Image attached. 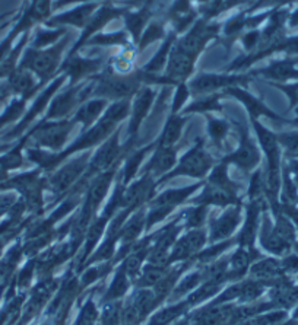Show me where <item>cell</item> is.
<instances>
[{"label": "cell", "mask_w": 298, "mask_h": 325, "mask_svg": "<svg viewBox=\"0 0 298 325\" xmlns=\"http://www.w3.org/2000/svg\"><path fill=\"white\" fill-rule=\"evenodd\" d=\"M237 77H225V76H213V75H206V76L198 77L195 82H192V91L195 94H209L212 91L218 87L231 85Z\"/></svg>", "instance_id": "7c38bea8"}, {"label": "cell", "mask_w": 298, "mask_h": 325, "mask_svg": "<svg viewBox=\"0 0 298 325\" xmlns=\"http://www.w3.org/2000/svg\"><path fill=\"white\" fill-rule=\"evenodd\" d=\"M99 66L98 60H80L77 58L75 62H72L69 66V73L72 75L73 79L80 77L84 73H89L94 72Z\"/></svg>", "instance_id": "7402d4cb"}, {"label": "cell", "mask_w": 298, "mask_h": 325, "mask_svg": "<svg viewBox=\"0 0 298 325\" xmlns=\"http://www.w3.org/2000/svg\"><path fill=\"white\" fill-rule=\"evenodd\" d=\"M144 156H145V151H142V152L133 155L132 158L127 161V163H126V168H124V173H123V183H124V184H126V183H129V181L132 180L133 175L136 173L138 168H139V163L142 162Z\"/></svg>", "instance_id": "603a6c76"}, {"label": "cell", "mask_w": 298, "mask_h": 325, "mask_svg": "<svg viewBox=\"0 0 298 325\" xmlns=\"http://www.w3.org/2000/svg\"><path fill=\"white\" fill-rule=\"evenodd\" d=\"M161 37H162V28H161L159 25H151V26H149V29H148L146 34L144 35V40H142L141 45L145 47L146 44L152 43V41L158 40V38H161Z\"/></svg>", "instance_id": "4316f807"}, {"label": "cell", "mask_w": 298, "mask_h": 325, "mask_svg": "<svg viewBox=\"0 0 298 325\" xmlns=\"http://www.w3.org/2000/svg\"><path fill=\"white\" fill-rule=\"evenodd\" d=\"M240 222V212L237 209L227 210L218 220L212 222L210 225V233H212V241H220V239L227 238L230 233L234 232Z\"/></svg>", "instance_id": "8992f818"}, {"label": "cell", "mask_w": 298, "mask_h": 325, "mask_svg": "<svg viewBox=\"0 0 298 325\" xmlns=\"http://www.w3.org/2000/svg\"><path fill=\"white\" fill-rule=\"evenodd\" d=\"M152 99H154V92H152V91H149V89L142 91V92L138 95L136 101H134L132 121H130V126H129L130 133H134L136 129L139 127L141 121L145 119V115H146L148 109H149L151 104H152Z\"/></svg>", "instance_id": "4fadbf2b"}, {"label": "cell", "mask_w": 298, "mask_h": 325, "mask_svg": "<svg viewBox=\"0 0 298 325\" xmlns=\"http://www.w3.org/2000/svg\"><path fill=\"white\" fill-rule=\"evenodd\" d=\"M278 273H279V265L272 260L260 261V262L254 264L253 269H252V274L256 279H259V282L263 280V279L275 277V276H278Z\"/></svg>", "instance_id": "ffe728a7"}, {"label": "cell", "mask_w": 298, "mask_h": 325, "mask_svg": "<svg viewBox=\"0 0 298 325\" xmlns=\"http://www.w3.org/2000/svg\"><path fill=\"white\" fill-rule=\"evenodd\" d=\"M208 130H209V136L215 141H221L227 131H228V126L221 121V120H209V126H208Z\"/></svg>", "instance_id": "cb8c5ba5"}, {"label": "cell", "mask_w": 298, "mask_h": 325, "mask_svg": "<svg viewBox=\"0 0 298 325\" xmlns=\"http://www.w3.org/2000/svg\"><path fill=\"white\" fill-rule=\"evenodd\" d=\"M119 153H120L119 140H117V136H114V137L107 141V143L99 149L98 153L95 155L94 161L91 163V171H89V173L98 172V171H102V169H107L111 163L116 161V158L119 156Z\"/></svg>", "instance_id": "52a82bcc"}, {"label": "cell", "mask_w": 298, "mask_h": 325, "mask_svg": "<svg viewBox=\"0 0 298 325\" xmlns=\"http://www.w3.org/2000/svg\"><path fill=\"white\" fill-rule=\"evenodd\" d=\"M72 124L70 123H57L45 127L37 134V139L41 144L48 146L51 149H59L65 141H66L67 134L70 131Z\"/></svg>", "instance_id": "5b68a950"}, {"label": "cell", "mask_w": 298, "mask_h": 325, "mask_svg": "<svg viewBox=\"0 0 298 325\" xmlns=\"http://www.w3.org/2000/svg\"><path fill=\"white\" fill-rule=\"evenodd\" d=\"M122 40H123L122 34H116V35H102V37H97L92 43H98V44H102V45H107V44L120 43Z\"/></svg>", "instance_id": "f546056e"}, {"label": "cell", "mask_w": 298, "mask_h": 325, "mask_svg": "<svg viewBox=\"0 0 298 325\" xmlns=\"http://www.w3.org/2000/svg\"><path fill=\"white\" fill-rule=\"evenodd\" d=\"M193 69V58L192 55L186 54L184 51H181L180 48L174 51V54L171 55L170 65H168V76L174 77V79H181L190 75Z\"/></svg>", "instance_id": "8fae6325"}, {"label": "cell", "mask_w": 298, "mask_h": 325, "mask_svg": "<svg viewBox=\"0 0 298 325\" xmlns=\"http://www.w3.org/2000/svg\"><path fill=\"white\" fill-rule=\"evenodd\" d=\"M183 124H184V120L176 117V115H173L168 120L166 129L162 131V136L159 139V147H173V144L177 143V140L181 136Z\"/></svg>", "instance_id": "9a60e30c"}, {"label": "cell", "mask_w": 298, "mask_h": 325, "mask_svg": "<svg viewBox=\"0 0 298 325\" xmlns=\"http://www.w3.org/2000/svg\"><path fill=\"white\" fill-rule=\"evenodd\" d=\"M177 153L171 147H159L152 156L151 162L148 165V172L151 176H161L162 173L170 171L176 163Z\"/></svg>", "instance_id": "ba28073f"}, {"label": "cell", "mask_w": 298, "mask_h": 325, "mask_svg": "<svg viewBox=\"0 0 298 325\" xmlns=\"http://www.w3.org/2000/svg\"><path fill=\"white\" fill-rule=\"evenodd\" d=\"M145 19H146L145 15H133V16H130L129 21H127L129 29H130L134 35H138V34L141 33V28H142V25L145 23Z\"/></svg>", "instance_id": "83f0119b"}, {"label": "cell", "mask_w": 298, "mask_h": 325, "mask_svg": "<svg viewBox=\"0 0 298 325\" xmlns=\"http://www.w3.org/2000/svg\"><path fill=\"white\" fill-rule=\"evenodd\" d=\"M57 37H59V34L57 33H50L44 34V35H40L38 40H37V43H35V45H45V44L53 43L55 40H57Z\"/></svg>", "instance_id": "1f68e13d"}, {"label": "cell", "mask_w": 298, "mask_h": 325, "mask_svg": "<svg viewBox=\"0 0 298 325\" xmlns=\"http://www.w3.org/2000/svg\"><path fill=\"white\" fill-rule=\"evenodd\" d=\"M225 162H234L240 165L244 169H250L259 162V152L253 144V141L246 136L241 140L240 149L235 153H232L231 156H228Z\"/></svg>", "instance_id": "9c48e42d"}, {"label": "cell", "mask_w": 298, "mask_h": 325, "mask_svg": "<svg viewBox=\"0 0 298 325\" xmlns=\"http://www.w3.org/2000/svg\"><path fill=\"white\" fill-rule=\"evenodd\" d=\"M144 213L141 212L139 215H134V216L124 225V228L120 229V232H119V237L122 238L123 244H124V245H132L133 242L138 239V237L141 235V232H142V229H144Z\"/></svg>", "instance_id": "2e32d148"}, {"label": "cell", "mask_w": 298, "mask_h": 325, "mask_svg": "<svg viewBox=\"0 0 298 325\" xmlns=\"http://www.w3.org/2000/svg\"><path fill=\"white\" fill-rule=\"evenodd\" d=\"M63 45L65 43H62L60 45H57V48H51L45 53H41L38 54L33 62H31V67H33L35 72H38L40 75H48L51 73L56 69V66L59 63V58H60V53L63 50Z\"/></svg>", "instance_id": "30bf717a"}, {"label": "cell", "mask_w": 298, "mask_h": 325, "mask_svg": "<svg viewBox=\"0 0 298 325\" xmlns=\"http://www.w3.org/2000/svg\"><path fill=\"white\" fill-rule=\"evenodd\" d=\"M170 44H171V40H168L166 43V45L162 47V50L158 53V54L155 55V58L149 63V65L146 66V69H148V72H156V70H159L162 65H164V62H166V57L168 54V51H170Z\"/></svg>", "instance_id": "d4e9b609"}, {"label": "cell", "mask_w": 298, "mask_h": 325, "mask_svg": "<svg viewBox=\"0 0 298 325\" xmlns=\"http://www.w3.org/2000/svg\"><path fill=\"white\" fill-rule=\"evenodd\" d=\"M216 98H208L205 101H200L198 104H195V107H190L187 111H206L210 108H216Z\"/></svg>", "instance_id": "f1b7e54d"}, {"label": "cell", "mask_w": 298, "mask_h": 325, "mask_svg": "<svg viewBox=\"0 0 298 325\" xmlns=\"http://www.w3.org/2000/svg\"><path fill=\"white\" fill-rule=\"evenodd\" d=\"M105 107V101L104 99H95V101H91L87 105H84L82 108L77 111L76 114V121H80L84 123V126L87 127L89 126L94 120L98 117L101 114V111Z\"/></svg>", "instance_id": "e0dca14e"}, {"label": "cell", "mask_w": 298, "mask_h": 325, "mask_svg": "<svg viewBox=\"0 0 298 325\" xmlns=\"http://www.w3.org/2000/svg\"><path fill=\"white\" fill-rule=\"evenodd\" d=\"M92 5H87V6H82L76 11L70 12V13H66V15H62L59 18H56L53 22H63V23H73V25H85L88 22L89 15H91V11H92Z\"/></svg>", "instance_id": "d6986e66"}, {"label": "cell", "mask_w": 298, "mask_h": 325, "mask_svg": "<svg viewBox=\"0 0 298 325\" xmlns=\"http://www.w3.org/2000/svg\"><path fill=\"white\" fill-rule=\"evenodd\" d=\"M206 235L203 230H192L187 235H184L183 238H180L177 242H174V247L170 252V258L173 261L188 260L192 257H195L202 247L205 245Z\"/></svg>", "instance_id": "7a4b0ae2"}, {"label": "cell", "mask_w": 298, "mask_h": 325, "mask_svg": "<svg viewBox=\"0 0 298 325\" xmlns=\"http://www.w3.org/2000/svg\"><path fill=\"white\" fill-rule=\"evenodd\" d=\"M256 225H257V209L252 206L247 219H246V225H244L241 235H240V244L241 247H252L254 237H256Z\"/></svg>", "instance_id": "ac0fdd59"}, {"label": "cell", "mask_w": 298, "mask_h": 325, "mask_svg": "<svg viewBox=\"0 0 298 325\" xmlns=\"http://www.w3.org/2000/svg\"><path fill=\"white\" fill-rule=\"evenodd\" d=\"M129 289V276L126 274V271L120 269L117 271L116 277H114V282L110 286L109 289V294H107V299H116L119 296H122L124 293L127 292Z\"/></svg>", "instance_id": "44dd1931"}, {"label": "cell", "mask_w": 298, "mask_h": 325, "mask_svg": "<svg viewBox=\"0 0 298 325\" xmlns=\"http://www.w3.org/2000/svg\"><path fill=\"white\" fill-rule=\"evenodd\" d=\"M186 98H187V89L184 86H180V89L177 91L176 99H174V111H177V109L180 108L181 104H184Z\"/></svg>", "instance_id": "4dcf8cb0"}, {"label": "cell", "mask_w": 298, "mask_h": 325, "mask_svg": "<svg viewBox=\"0 0 298 325\" xmlns=\"http://www.w3.org/2000/svg\"><path fill=\"white\" fill-rule=\"evenodd\" d=\"M210 165H212V158L209 156V153L202 147V141H200L198 146H195L192 151H188L183 156L181 162L178 163V166L173 172L167 175L166 180L177 176V175H188V176L202 178L209 171Z\"/></svg>", "instance_id": "6da1fadb"}, {"label": "cell", "mask_w": 298, "mask_h": 325, "mask_svg": "<svg viewBox=\"0 0 298 325\" xmlns=\"http://www.w3.org/2000/svg\"><path fill=\"white\" fill-rule=\"evenodd\" d=\"M85 166H87V156H82V158L75 159L73 162L66 165L65 168H62L51 178V187L55 188V191L65 193L67 188L76 181L77 176H80V173L84 172Z\"/></svg>", "instance_id": "3957f363"}, {"label": "cell", "mask_w": 298, "mask_h": 325, "mask_svg": "<svg viewBox=\"0 0 298 325\" xmlns=\"http://www.w3.org/2000/svg\"><path fill=\"white\" fill-rule=\"evenodd\" d=\"M206 216V210L205 207H199L196 210H192L187 216V226L190 228H198L202 225V222L205 220Z\"/></svg>", "instance_id": "484cf974"}, {"label": "cell", "mask_w": 298, "mask_h": 325, "mask_svg": "<svg viewBox=\"0 0 298 325\" xmlns=\"http://www.w3.org/2000/svg\"><path fill=\"white\" fill-rule=\"evenodd\" d=\"M256 40H257V34H249V35H246L244 37V44H246V47L247 48H252L256 43Z\"/></svg>", "instance_id": "d6a6232c"}, {"label": "cell", "mask_w": 298, "mask_h": 325, "mask_svg": "<svg viewBox=\"0 0 298 325\" xmlns=\"http://www.w3.org/2000/svg\"><path fill=\"white\" fill-rule=\"evenodd\" d=\"M79 94H80L79 91H69V92H65L63 95L57 98L53 102V105H51V109H50V114H48L50 119L66 115L67 112L73 108V105L76 104L77 101L82 99V97Z\"/></svg>", "instance_id": "5bb4252c"}, {"label": "cell", "mask_w": 298, "mask_h": 325, "mask_svg": "<svg viewBox=\"0 0 298 325\" xmlns=\"http://www.w3.org/2000/svg\"><path fill=\"white\" fill-rule=\"evenodd\" d=\"M215 31H216L215 26H205V25L200 23V25H198V28H195L183 40V43L180 44V50L188 55L198 54L199 51L203 48L205 43L209 40L210 37H213Z\"/></svg>", "instance_id": "277c9868"}]
</instances>
